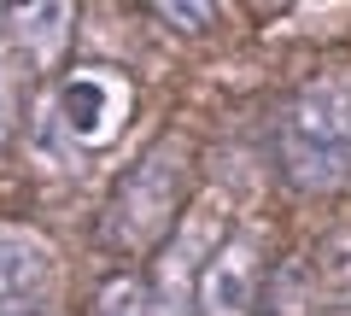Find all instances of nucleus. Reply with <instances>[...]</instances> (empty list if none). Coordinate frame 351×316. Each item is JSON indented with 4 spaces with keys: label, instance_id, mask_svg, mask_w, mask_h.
<instances>
[{
    "label": "nucleus",
    "instance_id": "obj_4",
    "mask_svg": "<svg viewBox=\"0 0 351 316\" xmlns=\"http://www.w3.org/2000/svg\"><path fill=\"white\" fill-rule=\"evenodd\" d=\"M199 316H258V241L228 234L193 281Z\"/></svg>",
    "mask_w": 351,
    "mask_h": 316
},
{
    "label": "nucleus",
    "instance_id": "obj_5",
    "mask_svg": "<svg viewBox=\"0 0 351 316\" xmlns=\"http://www.w3.org/2000/svg\"><path fill=\"white\" fill-rule=\"evenodd\" d=\"M53 281V252L24 234V228H0V316L6 311H29L47 299Z\"/></svg>",
    "mask_w": 351,
    "mask_h": 316
},
{
    "label": "nucleus",
    "instance_id": "obj_10",
    "mask_svg": "<svg viewBox=\"0 0 351 316\" xmlns=\"http://www.w3.org/2000/svg\"><path fill=\"white\" fill-rule=\"evenodd\" d=\"M158 18H182V29H199V24H211V6H158Z\"/></svg>",
    "mask_w": 351,
    "mask_h": 316
},
{
    "label": "nucleus",
    "instance_id": "obj_1",
    "mask_svg": "<svg viewBox=\"0 0 351 316\" xmlns=\"http://www.w3.org/2000/svg\"><path fill=\"white\" fill-rule=\"evenodd\" d=\"M276 158L293 188H339L351 182V88L316 82L293 94L276 117Z\"/></svg>",
    "mask_w": 351,
    "mask_h": 316
},
{
    "label": "nucleus",
    "instance_id": "obj_12",
    "mask_svg": "<svg viewBox=\"0 0 351 316\" xmlns=\"http://www.w3.org/2000/svg\"><path fill=\"white\" fill-rule=\"evenodd\" d=\"M316 316H351V304H328V311H316Z\"/></svg>",
    "mask_w": 351,
    "mask_h": 316
},
{
    "label": "nucleus",
    "instance_id": "obj_2",
    "mask_svg": "<svg viewBox=\"0 0 351 316\" xmlns=\"http://www.w3.org/2000/svg\"><path fill=\"white\" fill-rule=\"evenodd\" d=\"M123 123H129V82L88 64V71H71L47 94V106L36 117V147L59 170H82L94 152H106L123 135Z\"/></svg>",
    "mask_w": 351,
    "mask_h": 316
},
{
    "label": "nucleus",
    "instance_id": "obj_7",
    "mask_svg": "<svg viewBox=\"0 0 351 316\" xmlns=\"http://www.w3.org/2000/svg\"><path fill=\"white\" fill-rule=\"evenodd\" d=\"M94 316H152V299H147V287H141L135 276H112V281L100 287Z\"/></svg>",
    "mask_w": 351,
    "mask_h": 316
},
{
    "label": "nucleus",
    "instance_id": "obj_6",
    "mask_svg": "<svg viewBox=\"0 0 351 316\" xmlns=\"http://www.w3.org/2000/svg\"><path fill=\"white\" fill-rule=\"evenodd\" d=\"M12 36L36 64L53 59L71 36V6H24V12H12Z\"/></svg>",
    "mask_w": 351,
    "mask_h": 316
},
{
    "label": "nucleus",
    "instance_id": "obj_9",
    "mask_svg": "<svg viewBox=\"0 0 351 316\" xmlns=\"http://www.w3.org/2000/svg\"><path fill=\"white\" fill-rule=\"evenodd\" d=\"M328 269H334V276H339V287L351 293V234H339V241L328 246Z\"/></svg>",
    "mask_w": 351,
    "mask_h": 316
},
{
    "label": "nucleus",
    "instance_id": "obj_11",
    "mask_svg": "<svg viewBox=\"0 0 351 316\" xmlns=\"http://www.w3.org/2000/svg\"><path fill=\"white\" fill-rule=\"evenodd\" d=\"M6 316H53L47 304H29V311H6Z\"/></svg>",
    "mask_w": 351,
    "mask_h": 316
},
{
    "label": "nucleus",
    "instance_id": "obj_8",
    "mask_svg": "<svg viewBox=\"0 0 351 316\" xmlns=\"http://www.w3.org/2000/svg\"><path fill=\"white\" fill-rule=\"evenodd\" d=\"M12 117H18V88H12V71L0 64V141L12 135Z\"/></svg>",
    "mask_w": 351,
    "mask_h": 316
},
{
    "label": "nucleus",
    "instance_id": "obj_3",
    "mask_svg": "<svg viewBox=\"0 0 351 316\" xmlns=\"http://www.w3.org/2000/svg\"><path fill=\"white\" fill-rule=\"evenodd\" d=\"M176 199H182V147L176 141H158V147L147 152V158H135V165L117 176L112 188V205H106V246H147L164 234V223H170Z\"/></svg>",
    "mask_w": 351,
    "mask_h": 316
}]
</instances>
